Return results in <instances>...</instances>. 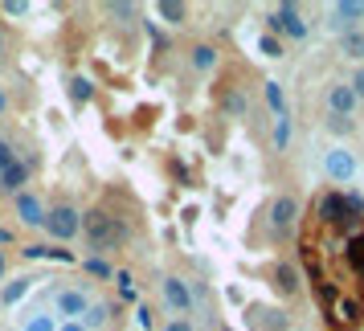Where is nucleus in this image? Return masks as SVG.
I'll list each match as a JSON object with an SVG mask.
<instances>
[{
  "label": "nucleus",
  "mask_w": 364,
  "mask_h": 331,
  "mask_svg": "<svg viewBox=\"0 0 364 331\" xmlns=\"http://www.w3.org/2000/svg\"><path fill=\"white\" fill-rule=\"evenodd\" d=\"M299 266L323 331H364V200L319 188L299 217Z\"/></svg>",
  "instance_id": "1"
}]
</instances>
